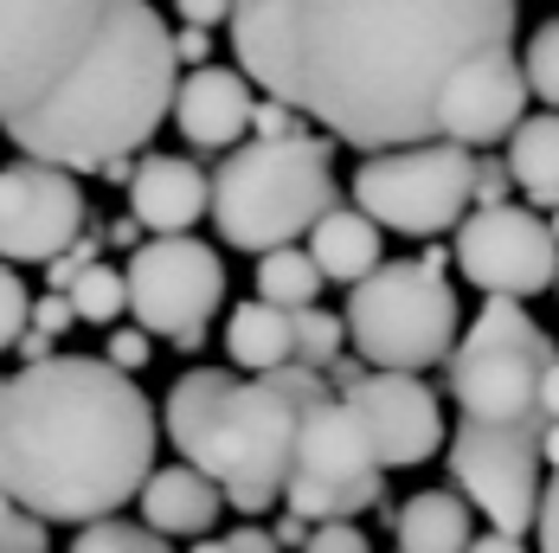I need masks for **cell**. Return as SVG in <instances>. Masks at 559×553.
Wrapping results in <instances>:
<instances>
[{
    "mask_svg": "<svg viewBox=\"0 0 559 553\" xmlns=\"http://www.w3.org/2000/svg\"><path fill=\"white\" fill-rule=\"evenodd\" d=\"M514 0H238L231 52L264 97H283L347 149L438 142L450 84L514 52Z\"/></svg>",
    "mask_w": 559,
    "mask_h": 553,
    "instance_id": "6da1fadb",
    "label": "cell"
},
{
    "mask_svg": "<svg viewBox=\"0 0 559 553\" xmlns=\"http://www.w3.org/2000/svg\"><path fill=\"white\" fill-rule=\"evenodd\" d=\"M162 412L104 354L26 361L0 387V490L46 521H104L155 476Z\"/></svg>",
    "mask_w": 559,
    "mask_h": 553,
    "instance_id": "7a4b0ae2",
    "label": "cell"
},
{
    "mask_svg": "<svg viewBox=\"0 0 559 553\" xmlns=\"http://www.w3.org/2000/svg\"><path fill=\"white\" fill-rule=\"evenodd\" d=\"M174 91H180V52L168 20L148 0H110L104 39L84 58V71L33 122L7 129V142L33 162L104 174L110 162L148 149V136L174 110Z\"/></svg>",
    "mask_w": 559,
    "mask_h": 553,
    "instance_id": "3957f363",
    "label": "cell"
},
{
    "mask_svg": "<svg viewBox=\"0 0 559 553\" xmlns=\"http://www.w3.org/2000/svg\"><path fill=\"white\" fill-rule=\"evenodd\" d=\"M341 392L322 367L289 361L277 374H225V367H187L162 399V425L187 463H200L238 515L283 508L302 412Z\"/></svg>",
    "mask_w": 559,
    "mask_h": 553,
    "instance_id": "277c9868",
    "label": "cell"
},
{
    "mask_svg": "<svg viewBox=\"0 0 559 553\" xmlns=\"http://www.w3.org/2000/svg\"><path fill=\"white\" fill-rule=\"evenodd\" d=\"M335 167H329V136H251L225 149L213 167V225L231 251H277L309 238L322 213H335Z\"/></svg>",
    "mask_w": 559,
    "mask_h": 553,
    "instance_id": "5b68a950",
    "label": "cell"
},
{
    "mask_svg": "<svg viewBox=\"0 0 559 553\" xmlns=\"http://www.w3.org/2000/svg\"><path fill=\"white\" fill-rule=\"evenodd\" d=\"M444 264L456 251H425V258H386L373 276H360L347 290V341L367 367L392 374H425L456 354V290L444 283Z\"/></svg>",
    "mask_w": 559,
    "mask_h": 553,
    "instance_id": "8992f818",
    "label": "cell"
},
{
    "mask_svg": "<svg viewBox=\"0 0 559 553\" xmlns=\"http://www.w3.org/2000/svg\"><path fill=\"white\" fill-rule=\"evenodd\" d=\"M110 0H0V129H20L84 71Z\"/></svg>",
    "mask_w": 559,
    "mask_h": 553,
    "instance_id": "52a82bcc",
    "label": "cell"
},
{
    "mask_svg": "<svg viewBox=\"0 0 559 553\" xmlns=\"http://www.w3.org/2000/svg\"><path fill=\"white\" fill-rule=\"evenodd\" d=\"M559 361L554 334L527 316L521 296H489L476 309V322L463 329L450 354V399L463 405V419H534L540 412V374Z\"/></svg>",
    "mask_w": 559,
    "mask_h": 553,
    "instance_id": "ba28073f",
    "label": "cell"
},
{
    "mask_svg": "<svg viewBox=\"0 0 559 553\" xmlns=\"http://www.w3.org/2000/svg\"><path fill=\"white\" fill-rule=\"evenodd\" d=\"M476 155L463 142H412L380 149L354 167V207L399 232V238H438L456 232L476 207Z\"/></svg>",
    "mask_w": 559,
    "mask_h": 553,
    "instance_id": "9c48e42d",
    "label": "cell"
},
{
    "mask_svg": "<svg viewBox=\"0 0 559 553\" xmlns=\"http://www.w3.org/2000/svg\"><path fill=\"white\" fill-rule=\"evenodd\" d=\"M380 444L360 425V412L329 392L302 412V444H296V470L283 508H296L302 521H354V515H380L386 502V476H380Z\"/></svg>",
    "mask_w": 559,
    "mask_h": 553,
    "instance_id": "30bf717a",
    "label": "cell"
},
{
    "mask_svg": "<svg viewBox=\"0 0 559 553\" xmlns=\"http://www.w3.org/2000/svg\"><path fill=\"white\" fill-rule=\"evenodd\" d=\"M547 412H534V419H463L444 444V463L450 476H456V490L469 496V508L489 521V528H502V534H527V528H540V463H547Z\"/></svg>",
    "mask_w": 559,
    "mask_h": 553,
    "instance_id": "8fae6325",
    "label": "cell"
},
{
    "mask_svg": "<svg viewBox=\"0 0 559 553\" xmlns=\"http://www.w3.org/2000/svg\"><path fill=\"white\" fill-rule=\"evenodd\" d=\"M225 303V258L219 245L193 232H155L129 251V316L148 334H168L174 348L200 354L206 329Z\"/></svg>",
    "mask_w": 559,
    "mask_h": 553,
    "instance_id": "7c38bea8",
    "label": "cell"
},
{
    "mask_svg": "<svg viewBox=\"0 0 559 553\" xmlns=\"http://www.w3.org/2000/svg\"><path fill=\"white\" fill-rule=\"evenodd\" d=\"M456 271L469 276L483 296H540L559 283V232L534 207L508 200V207H476L450 238Z\"/></svg>",
    "mask_w": 559,
    "mask_h": 553,
    "instance_id": "4fadbf2b",
    "label": "cell"
},
{
    "mask_svg": "<svg viewBox=\"0 0 559 553\" xmlns=\"http://www.w3.org/2000/svg\"><path fill=\"white\" fill-rule=\"evenodd\" d=\"M84 187L71 167L52 162H20L0 167V258L7 264H52L58 251H71L84 238Z\"/></svg>",
    "mask_w": 559,
    "mask_h": 553,
    "instance_id": "5bb4252c",
    "label": "cell"
},
{
    "mask_svg": "<svg viewBox=\"0 0 559 553\" xmlns=\"http://www.w3.org/2000/svg\"><path fill=\"white\" fill-rule=\"evenodd\" d=\"M341 399L360 412V425L373 432L380 444V463L386 470H412V463H425V457H438L450 444L444 432V405H438V392L425 387V374H392V367H360Z\"/></svg>",
    "mask_w": 559,
    "mask_h": 553,
    "instance_id": "9a60e30c",
    "label": "cell"
},
{
    "mask_svg": "<svg viewBox=\"0 0 559 553\" xmlns=\"http://www.w3.org/2000/svg\"><path fill=\"white\" fill-rule=\"evenodd\" d=\"M527 64L514 52H489L476 58L444 97V116H438V142H463V149H496L521 129L527 116Z\"/></svg>",
    "mask_w": 559,
    "mask_h": 553,
    "instance_id": "2e32d148",
    "label": "cell"
},
{
    "mask_svg": "<svg viewBox=\"0 0 559 553\" xmlns=\"http://www.w3.org/2000/svg\"><path fill=\"white\" fill-rule=\"evenodd\" d=\"M251 110H258L251 78L245 71H225V64H193L180 78V91H174V129L193 149H206V155L238 149L251 136Z\"/></svg>",
    "mask_w": 559,
    "mask_h": 553,
    "instance_id": "e0dca14e",
    "label": "cell"
},
{
    "mask_svg": "<svg viewBox=\"0 0 559 553\" xmlns=\"http://www.w3.org/2000/svg\"><path fill=\"white\" fill-rule=\"evenodd\" d=\"M129 213L155 232H193L213 213V174L187 155H142L129 180Z\"/></svg>",
    "mask_w": 559,
    "mask_h": 553,
    "instance_id": "ac0fdd59",
    "label": "cell"
},
{
    "mask_svg": "<svg viewBox=\"0 0 559 553\" xmlns=\"http://www.w3.org/2000/svg\"><path fill=\"white\" fill-rule=\"evenodd\" d=\"M135 502H142V521L162 528L168 541H206L213 521H219V508H231L225 490L200 470V463H168V470H155Z\"/></svg>",
    "mask_w": 559,
    "mask_h": 553,
    "instance_id": "d6986e66",
    "label": "cell"
},
{
    "mask_svg": "<svg viewBox=\"0 0 559 553\" xmlns=\"http://www.w3.org/2000/svg\"><path fill=\"white\" fill-rule=\"evenodd\" d=\"M380 232L386 225L373 220V213H360V207H335V213H322V225L309 232V251H316V264L329 283H360V276H373L386 264V245H380Z\"/></svg>",
    "mask_w": 559,
    "mask_h": 553,
    "instance_id": "ffe728a7",
    "label": "cell"
},
{
    "mask_svg": "<svg viewBox=\"0 0 559 553\" xmlns=\"http://www.w3.org/2000/svg\"><path fill=\"white\" fill-rule=\"evenodd\" d=\"M392 534H399V553H463L476 541L469 496L463 490H418L392 508Z\"/></svg>",
    "mask_w": 559,
    "mask_h": 553,
    "instance_id": "44dd1931",
    "label": "cell"
},
{
    "mask_svg": "<svg viewBox=\"0 0 559 553\" xmlns=\"http://www.w3.org/2000/svg\"><path fill=\"white\" fill-rule=\"evenodd\" d=\"M225 354H231V367H245V374H277L296 361V316L283 309V303H238L231 316H225Z\"/></svg>",
    "mask_w": 559,
    "mask_h": 553,
    "instance_id": "7402d4cb",
    "label": "cell"
},
{
    "mask_svg": "<svg viewBox=\"0 0 559 553\" xmlns=\"http://www.w3.org/2000/svg\"><path fill=\"white\" fill-rule=\"evenodd\" d=\"M502 162L514 167V187L527 193V207H559V110L521 116Z\"/></svg>",
    "mask_w": 559,
    "mask_h": 553,
    "instance_id": "603a6c76",
    "label": "cell"
},
{
    "mask_svg": "<svg viewBox=\"0 0 559 553\" xmlns=\"http://www.w3.org/2000/svg\"><path fill=\"white\" fill-rule=\"evenodd\" d=\"M258 296L264 303H283V309H309L322 296V264L316 251H296V245H277L258 258Z\"/></svg>",
    "mask_w": 559,
    "mask_h": 553,
    "instance_id": "cb8c5ba5",
    "label": "cell"
},
{
    "mask_svg": "<svg viewBox=\"0 0 559 553\" xmlns=\"http://www.w3.org/2000/svg\"><path fill=\"white\" fill-rule=\"evenodd\" d=\"M64 296L78 303V322L116 329V316L129 309V271H116V264H91V271L78 276V283H71Z\"/></svg>",
    "mask_w": 559,
    "mask_h": 553,
    "instance_id": "d4e9b609",
    "label": "cell"
},
{
    "mask_svg": "<svg viewBox=\"0 0 559 553\" xmlns=\"http://www.w3.org/2000/svg\"><path fill=\"white\" fill-rule=\"evenodd\" d=\"M289 316H296V361L329 374L341 354H347V316H329L322 303H309V309H289Z\"/></svg>",
    "mask_w": 559,
    "mask_h": 553,
    "instance_id": "484cf974",
    "label": "cell"
},
{
    "mask_svg": "<svg viewBox=\"0 0 559 553\" xmlns=\"http://www.w3.org/2000/svg\"><path fill=\"white\" fill-rule=\"evenodd\" d=\"M71 553H174V548H168V534L148 528V521H116V515H104V521H84L78 528Z\"/></svg>",
    "mask_w": 559,
    "mask_h": 553,
    "instance_id": "4316f807",
    "label": "cell"
},
{
    "mask_svg": "<svg viewBox=\"0 0 559 553\" xmlns=\"http://www.w3.org/2000/svg\"><path fill=\"white\" fill-rule=\"evenodd\" d=\"M527 84H534V97L547 104V110H559V20H540L534 26V39H527Z\"/></svg>",
    "mask_w": 559,
    "mask_h": 553,
    "instance_id": "83f0119b",
    "label": "cell"
},
{
    "mask_svg": "<svg viewBox=\"0 0 559 553\" xmlns=\"http://www.w3.org/2000/svg\"><path fill=\"white\" fill-rule=\"evenodd\" d=\"M33 329V290L20 283V264L0 258V354L20 348V334Z\"/></svg>",
    "mask_w": 559,
    "mask_h": 553,
    "instance_id": "f1b7e54d",
    "label": "cell"
},
{
    "mask_svg": "<svg viewBox=\"0 0 559 553\" xmlns=\"http://www.w3.org/2000/svg\"><path fill=\"white\" fill-rule=\"evenodd\" d=\"M0 553H52V521L33 508H0Z\"/></svg>",
    "mask_w": 559,
    "mask_h": 553,
    "instance_id": "f546056e",
    "label": "cell"
},
{
    "mask_svg": "<svg viewBox=\"0 0 559 553\" xmlns=\"http://www.w3.org/2000/svg\"><path fill=\"white\" fill-rule=\"evenodd\" d=\"M104 245H110V238H91V232H84V238H78L71 251H58L52 264H46V276H52V290H71V283H78V276L91 271V264H104V258H97Z\"/></svg>",
    "mask_w": 559,
    "mask_h": 553,
    "instance_id": "4dcf8cb0",
    "label": "cell"
},
{
    "mask_svg": "<svg viewBox=\"0 0 559 553\" xmlns=\"http://www.w3.org/2000/svg\"><path fill=\"white\" fill-rule=\"evenodd\" d=\"M148 341H155V334L142 329V322H135V329H110V341H104V361H110V367H122V374H142V367H148Z\"/></svg>",
    "mask_w": 559,
    "mask_h": 553,
    "instance_id": "1f68e13d",
    "label": "cell"
},
{
    "mask_svg": "<svg viewBox=\"0 0 559 553\" xmlns=\"http://www.w3.org/2000/svg\"><path fill=\"white\" fill-rule=\"evenodd\" d=\"M302 553H373V548H367L360 521H316V534H309Z\"/></svg>",
    "mask_w": 559,
    "mask_h": 553,
    "instance_id": "d6a6232c",
    "label": "cell"
},
{
    "mask_svg": "<svg viewBox=\"0 0 559 553\" xmlns=\"http://www.w3.org/2000/svg\"><path fill=\"white\" fill-rule=\"evenodd\" d=\"M251 136H302V110L283 104V97H258V110H251Z\"/></svg>",
    "mask_w": 559,
    "mask_h": 553,
    "instance_id": "836d02e7",
    "label": "cell"
},
{
    "mask_svg": "<svg viewBox=\"0 0 559 553\" xmlns=\"http://www.w3.org/2000/svg\"><path fill=\"white\" fill-rule=\"evenodd\" d=\"M508 187H514V167L476 155V207H508Z\"/></svg>",
    "mask_w": 559,
    "mask_h": 553,
    "instance_id": "e575fe53",
    "label": "cell"
},
{
    "mask_svg": "<svg viewBox=\"0 0 559 553\" xmlns=\"http://www.w3.org/2000/svg\"><path fill=\"white\" fill-rule=\"evenodd\" d=\"M71 322H78V303H71L64 290H52V296H33V329H46L58 341V334H71Z\"/></svg>",
    "mask_w": 559,
    "mask_h": 553,
    "instance_id": "d590c367",
    "label": "cell"
},
{
    "mask_svg": "<svg viewBox=\"0 0 559 553\" xmlns=\"http://www.w3.org/2000/svg\"><path fill=\"white\" fill-rule=\"evenodd\" d=\"M231 7L238 0H174V13H180V26H231Z\"/></svg>",
    "mask_w": 559,
    "mask_h": 553,
    "instance_id": "8d00e7d4",
    "label": "cell"
},
{
    "mask_svg": "<svg viewBox=\"0 0 559 553\" xmlns=\"http://www.w3.org/2000/svg\"><path fill=\"white\" fill-rule=\"evenodd\" d=\"M174 52H180V64H213V26H180Z\"/></svg>",
    "mask_w": 559,
    "mask_h": 553,
    "instance_id": "74e56055",
    "label": "cell"
},
{
    "mask_svg": "<svg viewBox=\"0 0 559 553\" xmlns=\"http://www.w3.org/2000/svg\"><path fill=\"white\" fill-rule=\"evenodd\" d=\"M540 553H559V470H554V483H547V496H540Z\"/></svg>",
    "mask_w": 559,
    "mask_h": 553,
    "instance_id": "f35d334b",
    "label": "cell"
},
{
    "mask_svg": "<svg viewBox=\"0 0 559 553\" xmlns=\"http://www.w3.org/2000/svg\"><path fill=\"white\" fill-rule=\"evenodd\" d=\"M225 541H231V553H283V541L271 534V528H258V521H245V528H231Z\"/></svg>",
    "mask_w": 559,
    "mask_h": 553,
    "instance_id": "ab89813d",
    "label": "cell"
},
{
    "mask_svg": "<svg viewBox=\"0 0 559 553\" xmlns=\"http://www.w3.org/2000/svg\"><path fill=\"white\" fill-rule=\"evenodd\" d=\"M271 534H277L283 548H296V553H302V548H309V534H316V521H302L296 508H283V515H277V528H271Z\"/></svg>",
    "mask_w": 559,
    "mask_h": 553,
    "instance_id": "60d3db41",
    "label": "cell"
},
{
    "mask_svg": "<svg viewBox=\"0 0 559 553\" xmlns=\"http://www.w3.org/2000/svg\"><path fill=\"white\" fill-rule=\"evenodd\" d=\"M13 354H20V367H26V361H52V354H58V341H52L46 329H26V334H20V348H13Z\"/></svg>",
    "mask_w": 559,
    "mask_h": 553,
    "instance_id": "b9f144b4",
    "label": "cell"
},
{
    "mask_svg": "<svg viewBox=\"0 0 559 553\" xmlns=\"http://www.w3.org/2000/svg\"><path fill=\"white\" fill-rule=\"evenodd\" d=\"M463 553H527V548H521V534H502V528H489V534H476V541H469Z\"/></svg>",
    "mask_w": 559,
    "mask_h": 553,
    "instance_id": "7bdbcfd3",
    "label": "cell"
},
{
    "mask_svg": "<svg viewBox=\"0 0 559 553\" xmlns=\"http://www.w3.org/2000/svg\"><path fill=\"white\" fill-rule=\"evenodd\" d=\"M142 232H148V225L129 213V220H110V232H104V238H110V245H122V251H135V245H148Z\"/></svg>",
    "mask_w": 559,
    "mask_h": 553,
    "instance_id": "ee69618b",
    "label": "cell"
},
{
    "mask_svg": "<svg viewBox=\"0 0 559 553\" xmlns=\"http://www.w3.org/2000/svg\"><path fill=\"white\" fill-rule=\"evenodd\" d=\"M540 412L559 419V361H547V374H540Z\"/></svg>",
    "mask_w": 559,
    "mask_h": 553,
    "instance_id": "f6af8a7d",
    "label": "cell"
},
{
    "mask_svg": "<svg viewBox=\"0 0 559 553\" xmlns=\"http://www.w3.org/2000/svg\"><path fill=\"white\" fill-rule=\"evenodd\" d=\"M540 450H547V463L559 470V419H547V438H540Z\"/></svg>",
    "mask_w": 559,
    "mask_h": 553,
    "instance_id": "bcb514c9",
    "label": "cell"
},
{
    "mask_svg": "<svg viewBox=\"0 0 559 553\" xmlns=\"http://www.w3.org/2000/svg\"><path fill=\"white\" fill-rule=\"evenodd\" d=\"M187 553H231V541H193Z\"/></svg>",
    "mask_w": 559,
    "mask_h": 553,
    "instance_id": "7dc6e473",
    "label": "cell"
},
{
    "mask_svg": "<svg viewBox=\"0 0 559 553\" xmlns=\"http://www.w3.org/2000/svg\"><path fill=\"white\" fill-rule=\"evenodd\" d=\"M554 232H559V207H554Z\"/></svg>",
    "mask_w": 559,
    "mask_h": 553,
    "instance_id": "c3c4849f",
    "label": "cell"
},
{
    "mask_svg": "<svg viewBox=\"0 0 559 553\" xmlns=\"http://www.w3.org/2000/svg\"><path fill=\"white\" fill-rule=\"evenodd\" d=\"M0 387H7V380H0Z\"/></svg>",
    "mask_w": 559,
    "mask_h": 553,
    "instance_id": "681fc988",
    "label": "cell"
},
{
    "mask_svg": "<svg viewBox=\"0 0 559 553\" xmlns=\"http://www.w3.org/2000/svg\"><path fill=\"white\" fill-rule=\"evenodd\" d=\"M554 290H559V283H554Z\"/></svg>",
    "mask_w": 559,
    "mask_h": 553,
    "instance_id": "f907efd6",
    "label": "cell"
}]
</instances>
